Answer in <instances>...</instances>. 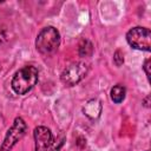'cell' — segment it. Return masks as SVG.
Masks as SVG:
<instances>
[{
	"label": "cell",
	"instance_id": "cell-7",
	"mask_svg": "<svg viewBox=\"0 0 151 151\" xmlns=\"http://www.w3.org/2000/svg\"><path fill=\"white\" fill-rule=\"evenodd\" d=\"M83 112L85 113V116H87L91 119H96L100 116L101 113V104L98 99H91L88 100L85 106L83 107Z\"/></svg>",
	"mask_w": 151,
	"mask_h": 151
},
{
	"label": "cell",
	"instance_id": "cell-10",
	"mask_svg": "<svg viewBox=\"0 0 151 151\" xmlns=\"http://www.w3.org/2000/svg\"><path fill=\"white\" fill-rule=\"evenodd\" d=\"M113 61H114V64H116L117 66L123 65V63H124V57H123V53H122L120 51H116V52H114V54H113Z\"/></svg>",
	"mask_w": 151,
	"mask_h": 151
},
{
	"label": "cell",
	"instance_id": "cell-11",
	"mask_svg": "<svg viewBox=\"0 0 151 151\" xmlns=\"http://www.w3.org/2000/svg\"><path fill=\"white\" fill-rule=\"evenodd\" d=\"M149 68H150V59H146L145 63H144V71L146 73L147 79H150V70Z\"/></svg>",
	"mask_w": 151,
	"mask_h": 151
},
{
	"label": "cell",
	"instance_id": "cell-2",
	"mask_svg": "<svg viewBox=\"0 0 151 151\" xmlns=\"http://www.w3.org/2000/svg\"><path fill=\"white\" fill-rule=\"evenodd\" d=\"M60 45V34L57 28L53 26H48L42 28L37 39H35V47L37 50L45 55L54 53Z\"/></svg>",
	"mask_w": 151,
	"mask_h": 151
},
{
	"label": "cell",
	"instance_id": "cell-3",
	"mask_svg": "<svg viewBox=\"0 0 151 151\" xmlns=\"http://www.w3.org/2000/svg\"><path fill=\"white\" fill-rule=\"evenodd\" d=\"M126 41L132 48L149 52L151 46V32L146 27H133L126 33Z\"/></svg>",
	"mask_w": 151,
	"mask_h": 151
},
{
	"label": "cell",
	"instance_id": "cell-6",
	"mask_svg": "<svg viewBox=\"0 0 151 151\" xmlns=\"http://www.w3.org/2000/svg\"><path fill=\"white\" fill-rule=\"evenodd\" d=\"M33 134L35 142V151H48L53 143L51 130L46 126H38L34 129Z\"/></svg>",
	"mask_w": 151,
	"mask_h": 151
},
{
	"label": "cell",
	"instance_id": "cell-8",
	"mask_svg": "<svg viewBox=\"0 0 151 151\" xmlns=\"http://www.w3.org/2000/svg\"><path fill=\"white\" fill-rule=\"evenodd\" d=\"M125 93H126V90L123 85H116L111 88L110 96H111V99L113 103L119 104L125 99Z\"/></svg>",
	"mask_w": 151,
	"mask_h": 151
},
{
	"label": "cell",
	"instance_id": "cell-1",
	"mask_svg": "<svg viewBox=\"0 0 151 151\" xmlns=\"http://www.w3.org/2000/svg\"><path fill=\"white\" fill-rule=\"evenodd\" d=\"M38 77L39 72L34 66H25L14 74L11 86L17 94H25L34 87Z\"/></svg>",
	"mask_w": 151,
	"mask_h": 151
},
{
	"label": "cell",
	"instance_id": "cell-12",
	"mask_svg": "<svg viewBox=\"0 0 151 151\" xmlns=\"http://www.w3.org/2000/svg\"><path fill=\"white\" fill-rule=\"evenodd\" d=\"M60 145H61V144H60ZM60 145H59V146H57V147H53L51 151H58V150H59V147H60Z\"/></svg>",
	"mask_w": 151,
	"mask_h": 151
},
{
	"label": "cell",
	"instance_id": "cell-5",
	"mask_svg": "<svg viewBox=\"0 0 151 151\" xmlns=\"http://www.w3.org/2000/svg\"><path fill=\"white\" fill-rule=\"evenodd\" d=\"M87 71H88V66L83 61L72 63L61 72L60 79L66 86H73L78 84L83 78H85Z\"/></svg>",
	"mask_w": 151,
	"mask_h": 151
},
{
	"label": "cell",
	"instance_id": "cell-4",
	"mask_svg": "<svg viewBox=\"0 0 151 151\" xmlns=\"http://www.w3.org/2000/svg\"><path fill=\"white\" fill-rule=\"evenodd\" d=\"M27 131V125L25 123V120L21 117H17L14 119L13 125L8 129L5 139L1 144L0 151H11L13 149V146L25 136Z\"/></svg>",
	"mask_w": 151,
	"mask_h": 151
},
{
	"label": "cell",
	"instance_id": "cell-9",
	"mask_svg": "<svg viewBox=\"0 0 151 151\" xmlns=\"http://www.w3.org/2000/svg\"><path fill=\"white\" fill-rule=\"evenodd\" d=\"M93 52V46L87 39H83L79 45V55L80 57H88Z\"/></svg>",
	"mask_w": 151,
	"mask_h": 151
}]
</instances>
